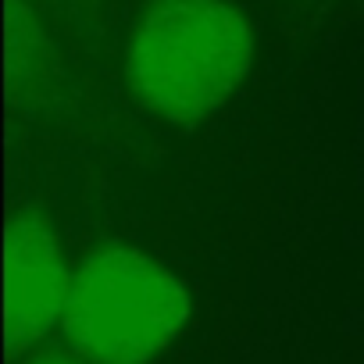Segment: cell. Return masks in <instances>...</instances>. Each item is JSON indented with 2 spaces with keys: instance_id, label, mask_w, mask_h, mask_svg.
I'll list each match as a JSON object with an SVG mask.
<instances>
[{
  "instance_id": "obj_1",
  "label": "cell",
  "mask_w": 364,
  "mask_h": 364,
  "mask_svg": "<svg viewBox=\"0 0 364 364\" xmlns=\"http://www.w3.org/2000/svg\"><path fill=\"white\" fill-rule=\"evenodd\" d=\"M257 36L232 0H154L125 47V82L171 125L218 114L250 79Z\"/></svg>"
},
{
  "instance_id": "obj_2",
  "label": "cell",
  "mask_w": 364,
  "mask_h": 364,
  "mask_svg": "<svg viewBox=\"0 0 364 364\" xmlns=\"http://www.w3.org/2000/svg\"><path fill=\"white\" fill-rule=\"evenodd\" d=\"M193 318V293L161 257L132 243H97L75 264L61 321L82 364H154Z\"/></svg>"
},
{
  "instance_id": "obj_3",
  "label": "cell",
  "mask_w": 364,
  "mask_h": 364,
  "mask_svg": "<svg viewBox=\"0 0 364 364\" xmlns=\"http://www.w3.org/2000/svg\"><path fill=\"white\" fill-rule=\"evenodd\" d=\"M4 275L8 360H18L61 328L75 275V264H68L58 229L36 208H22L8 218Z\"/></svg>"
},
{
  "instance_id": "obj_4",
  "label": "cell",
  "mask_w": 364,
  "mask_h": 364,
  "mask_svg": "<svg viewBox=\"0 0 364 364\" xmlns=\"http://www.w3.org/2000/svg\"><path fill=\"white\" fill-rule=\"evenodd\" d=\"M58 50L29 0H8V86L11 93H40L50 86Z\"/></svg>"
},
{
  "instance_id": "obj_5",
  "label": "cell",
  "mask_w": 364,
  "mask_h": 364,
  "mask_svg": "<svg viewBox=\"0 0 364 364\" xmlns=\"http://www.w3.org/2000/svg\"><path fill=\"white\" fill-rule=\"evenodd\" d=\"M11 364H82L68 346H54V343H43V346H36V350H29V353H22L18 360H11Z\"/></svg>"
}]
</instances>
